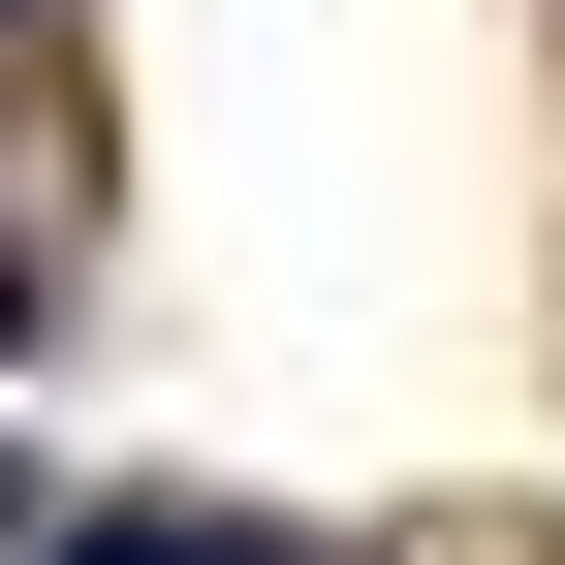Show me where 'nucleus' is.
I'll use <instances>...</instances> for the list:
<instances>
[{"instance_id":"nucleus-1","label":"nucleus","mask_w":565,"mask_h":565,"mask_svg":"<svg viewBox=\"0 0 565 565\" xmlns=\"http://www.w3.org/2000/svg\"><path fill=\"white\" fill-rule=\"evenodd\" d=\"M32 565H315V534H282V503H63Z\"/></svg>"},{"instance_id":"nucleus-2","label":"nucleus","mask_w":565,"mask_h":565,"mask_svg":"<svg viewBox=\"0 0 565 565\" xmlns=\"http://www.w3.org/2000/svg\"><path fill=\"white\" fill-rule=\"evenodd\" d=\"M0 345H32V252H0Z\"/></svg>"},{"instance_id":"nucleus-3","label":"nucleus","mask_w":565,"mask_h":565,"mask_svg":"<svg viewBox=\"0 0 565 565\" xmlns=\"http://www.w3.org/2000/svg\"><path fill=\"white\" fill-rule=\"evenodd\" d=\"M0 565H32V503H0Z\"/></svg>"}]
</instances>
